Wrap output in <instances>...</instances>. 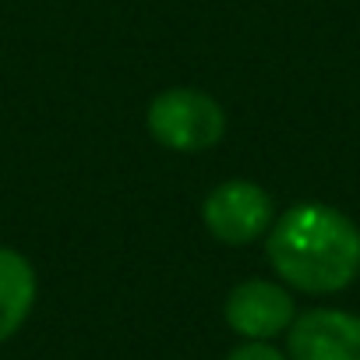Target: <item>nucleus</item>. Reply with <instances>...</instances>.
<instances>
[{
  "mask_svg": "<svg viewBox=\"0 0 360 360\" xmlns=\"http://www.w3.org/2000/svg\"><path fill=\"white\" fill-rule=\"evenodd\" d=\"M226 360H290L286 353H279L276 346H269V342H244V346H237Z\"/></svg>",
  "mask_w": 360,
  "mask_h": 360,
  "instance_id": "nucleus-7",
  "label": "nucleus"
},
{
  "mask_svg": "<svg viewBox=\"0 0 360 360\" xmlns=\"http://www.w3.org/2000/svg\"><path fill=\"white\" fill-rule=\"evenodd\" d=\"M290 360H360V314L314 307L293 318L286 339Z\"/></svg>",
  "mask_w": 360,
  "mask_h": 360,
  "instance_id": "nucleus-5",
  "label": "nucleus"
},
{
  "mask_svg": "<svg viewBox=\"0 0 360 360\" xmlns=\"http://www.w3.org/2000/svg\"><path fill=\"white\" fill-rule=\"evenodd\" d=\"M202 223L219 244L244 248L272 230L276 202L255 180H244V176L223 180L202 202Z\"/></svg>",
  "mask_w": 360,
  "mask_h": 360,
  "instance_id": "nucleus-3",
  "label": "nucleus"
},
{
  "mask_svg": "<svg viewBox=\"0 0 360 360\" xmlns=\"http://www.w3.org/2000/svg\"><path fill=\"white\" fill-rule=\"evenodd\" d=\"M36 304V269L32 262L15 251L0 248V342H8Z\"/></svg>",
  "mask_w": 360,
  "mask_h": 360,
  "instance_id": "nucleus-6",
  "label": "nucleus"
},
{
  "mask_svg": "<svg viewBox=\"0 0 360 360\" xmlns=\"http://www.w3.org/2000/svg\"><path fill=\"white\" fill-rule=\"evenodd\" d=\"M145 127L169 152H209L226 134V110L202 89L173 85L148 103Z\"/></svg>",
  "mask_w": 360,
  "mask_h": 360,
  "instance_id": "nucleus-2",
  "label": "nucleus"
},
{
  "mask_svg": "<svg viewBox=\"0 0 360 360\" xmlns=\"http://www.w3.org/2000/svg\"><path fill=\"white\" fill-rule=\"evenodd\" d=\"M272 272L300 293H339L360 276V226L321 202L276 216L265 233Z\"/></svg>",
  "mask_w": 360,
  "mask_h": 360,
  "instance_id": "nucleus-1",
  "label": "nucleus"
},
{
  "mask_svg": "<svg viewBox=\"0 0 360 360\" xmlns=\"http://www.w3.org/2000/svg\"><path fill=\"white\" fill-rule=\"evenodd\" d=\"M223 314L237 335L269 342L293 325L297 307H293V297L286 286L269 283V279H244L230 290Z\"/></svg>",
  "mask_w": 360,
  "mask_h": 360,
  "instance_id": "nucleus-4",
  "label": "nucleus"
}]
</instances>
